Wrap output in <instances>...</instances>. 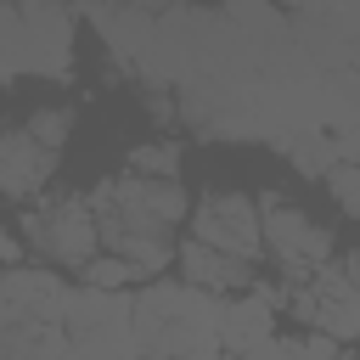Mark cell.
Here are the masks:
<instances>
[{
  "label": "cell",
  "instance_id": "obj_1",
  "mask_svg": "<svg viewBox=\"0 0 360 360\" xmlns=\"http://www.w3.org/2000/svg\"><path fill=\"white\" fill-rule=\"evenodd\" d=\"M90 214H96V236L112 259L135 264L141 276L158 281V270L174 264L180 242H174V225L191 214V197L180 180H141V174H112L101 180L90 197Z\"/></svg>",
  "mask_w": 360,
  "mask_h": 360
},
{
  "label": "cell",
  "instance_id": "obj_18",
  "mask_svg": "<svg viewBox=\"0 0 360 360\" xmlns=\"http://www.w3.org/2000/svg\"><path fill=\"white\" fill-rule=\"evenodd\" d=\"M141 107H146V112H152L158 124H169V118H180V112H174V96H169L163 84H141Z\"/></svg>",
  "mask_w": 360,
  "mask_h": 360
},
{
  "label": "cell",
  "instance_id": "obj_10",
  "mask_svg": "<svg viewBox=\"0 0 360 360\" xmlns=\"http://www.w3.org/2000/svg\"><path fill=\"white\" fill-rule=\"evenodd\" d=\"M276 304H281V292L276 287H253V292H242V298H225V315H219V349L225 354H253L259 343H270L276 338Z\"/></svg>",
  "mask_w": 360,
  "mask_h": 360
},
{
  "label": "cell",
  "instance_id": "obj_3",
  "mask_svg": "<svg viewBox=\"0 0 360 360\" xmlns=\"http://www.w3.org/2000/svg\"><path fill=\"white\" fill-rule=\"evenodd\" d=\"M79 17L62 6H0V84L11 79H68Z\"/></svg>",
  "mask_w": 360,
  "mask_h": 360
},
{
  "label": "cell",
  "instance_id": "obj_5",
  "mask_svg": "<svg viewBox=\"0 0 360 360\" xmlns=\"http://www.w3.org/2000/svg\"><path fill=\"white\" fill-rule=\"evenodd\" d=\"M253 208H259V236H264L270 259L287 270V287H309V281H315V270L338 259L332 231H326V225H315L309 214H298L281 191H259V197H253Z\"/></svg>",
  "mask_w": 360,
  "mask_h": 360
},
{
  "label": "cell",
  "instance_id": "obj_21",
  "mask_svg": "<svg viewBox=\"0 0 360 360\" xmlns=\"http://www.w3.org/2000/svg\"><path fill=\"white\" fill-rule=\"evenodd\" d=\"M17 259H22V242H17V236H6V231H0V264H17Z\"/></svg>",
  "mask_w": 360,
  "mask_h": 360
},
{
  "label": "cell",
  "instance_id": "obj_13",
  "mask_svg": "<svg viewBox=\"0 0 360 360\" xmlns=\"http://www.w3.org/2000/svg\"><path fill=\"white\" fill-rule=\"evenodd\" d=\"M276 152H281L304 180H326V174L338 169V141H332V135H321V129L287 135V141H276Z\"/></svg>",
  "mask_w": 360,
  "mask_h": 360
},
{
  "label": "cell",
  "instance_id": "obj_2",
  "mask_svg": "<svg viewBox=\"0 0 360 360\" xmlns=\"http://www.w3.org/2000/svg\"><path fill=\"white\" fill-rule=\"evenodd\" d=\"M219 315L225 298L197 292L186 281H146L129 292V326H135V354L141 360H191L219 349Z\"/></svg>",
  "mask_w": 360,
  "mask_h": 360
},
{
  "label": "cell",
  "instance_id": "obj_9",
  "mask_svg": "<svg viewBox=\"0 0 360 360\" xmlns=\"http://www.w3.org/2000/svg\"><path fill=\"white\" fill-rule=\"evenodd\" d=\"M51 174H56V152H45L22 124H0V197L39 202Z\"/></svg>",
  "mask_w": 360,
  "mask_h": 360
},
{
  "label": "cell",
  "instance_id": "obj_14",
  "mask_svg": "<svg viewBox=\"0 0 360 360\" xmlns=\"http://www.w3.org/2000/svg\"><path fill=\"white\" fill-rule=\"evenodd\" d=\"M180 135H163V141H146V146H129V174L141 180H180Z\"/></svg>",
  "mask_w": 360,
  "mask_h": 360
},
{
  "label": "cell",
  "instance_id": "obj_20",
  "mask_svg": "<svg viewBox=\"0 0 360 360\" xmlns=\"http://www.w3.org/2000/svg\"><path fill=\"white\" fill-rule=\"evenodd\" d=\"M338 264H343V276H349V287H354V298H360V248H354V253H343Z\"/></svg>",
  "mask_w": 360,
  "mask_h": 360
},
{
  "label": "cell",
  "instance_id": "obj_19",
  "mask_svg": "<svg viewBox=\"0 0 360 360\" xmlns=\"http://www.w3.org/2000/svg\"><path fill=\"white\" fill-rule=\"evenodd\" d=\"M292 360H349L332 338H321V332H309V338H298V354Z\"/></svg>",
  "mask_w": 360,
  "mask_h": 360
},
{
  "label": "cell",
  "instance_id": "obj_16",
  "mask_svg": "<svg viewBox=\"0 0 360 360\" xmlns=\"http://www.w3.org/2000/svg\"><path fill=\"white\" fill-rule=\"evenodd\" d=\"M79 276H84V287H96V292H129V287L141 281V270L124 264V259H112V253H96Z\"/></svg>",
  "mask_w": 360,
  "mask_h": 360
},
{
  "label": "cell",
  "instance_id": "obj_4",
  "mask_svg": "<svg viewBox=\"0 0 360 360\" xmlns=\"http://www.w3.org/2000/svg\"><path fill=\"white\" fill-rule=\"evenodd\" d=\"M22 248H34L45 264H62V270H84L101 248L96 236V214L84 197L73 191H56V197H39L22 208Z\"/></svg>",
  "mask_w": 360,
  "mask_h": 360
},
{
  "label": "cell",
  "instance_id": "obj_15",
  "mask_svg": "<svg viewBox=\"0 0 360 360\" xmlns=\"http://www.w3.org/2000/svg\"><path fill=\"white\" fill-rule=\"evenodd\" d=\"M22 129H28L45 152H62V146H68V135H73V107H34Z\"/></svg>",
  "mask_w": 360,
  "mask_h": 360
},
{
  "label": "cell",
  "instance_id": "obj_12",
  "mask_svg": "<svg viewBox=\"0 0 360 360\" xmlns=\"http://www.w3.org/2000/svg\"><path fill=\"white\" fill-rule=\"evenodd\" d=\"M309 292H315V332L332 338L338 349L343 343H360V298H354V287H349V276H343L338 259L315 270Z\"/></svg>",
  "mask_w": 360,
  "mask_h": 360
},
{
  "label": "cell",
  "instance_id": "obj_8",
  "mask_svg": "<svg viewBox=\"0 0 360 360\" xmlns=\"http://www.w3.org/2000/svg\"><path fill=\"white\" fill-rule=\"evenodd\" d=\"M68 281L56 270H39V264H17V270H0V326H62V309H68Z\"/></svg>",
  "mask_w": 360,
  "mask_h": 360
},
{
  "label": "cell",
  "instance_id": "obj_11",
  "mask_svg": "<svg viewBox=\"0 0 360 360\" xmlns=\"http://www.w3.org/2000/svg\"><path fill=\"white\" fill-rule=\"evenodd\" d=\"M174 264H180V281H186V287L214 292V298H242V292L259 287V270H253V264L225 259V253H214V248H202V242H186V248L174 253Z\"/></svg>",
  "mask_w": 360,
  "mask_h": 360
},
{
  "label": "cell",
  "instance_id": "obj_6",
  "mask_svg": "<svg viewBox=\"0 0 360 360\" xmlns=\"http://www.w3.org/2000/svg\"><path fill=\"white\" fill-rule=\"evenodd\" d=\"M62 338H68L73 360H141L135 326H129V292L73 287L68 309H62Z\"/></svg>",
  "mask_w": 360,
  "mask_h": 360
},
{
  "label": "cell",
  "instance_id": "obj_17",
  "mask_svg": "<svg viewBox=\"0 0 360 360\" xmlns=\"http://www.w3.org/2000/svg\"><path fill=\"white\" fill-rule=\"evenodd\" d=\"M326 191H332V202L349 214V219H360V169H349V163H338L332 174H326Z\"/></svg>",
  "mask_w": 360,
  "mask_h": 360
},
{
  "label": "cell",
  "instance_id": "obj_7",
  "mask_svg": "<svg viewBox=\"0 0 360 360\" xmlns=\"http://www.w3.org/2000/svg\"><path fill=\"white\" fill-rule=\"evenodd\" d=\"M191 242L225 253V259H242L253 264L264 253V236H259V208L248 191H202L191 202Z\"/></svg>",
  "mask_w": 360,
  "mask_h": 360
}]
</instances>
